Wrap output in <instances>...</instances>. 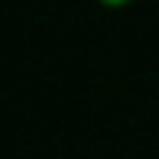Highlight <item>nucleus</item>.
I'll return each instance as SVG.
<instances>
[{"label": "nucleus", "mask_w": 159, "mask_h": 159, "mask_svg": "<svg viewBox=\"0 0 159 159\" xmlns=\"http://www.w3.org/2000/svg\"><path fill=\"white\" fill-rule=\"evenodd\" d=\"M104 7H124V3H130V0H101Z\"/></svg>", "instance_id": "nucleus-1"}]
</instances>
